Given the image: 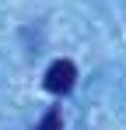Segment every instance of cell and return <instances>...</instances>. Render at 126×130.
Segmentation results:
<instances>
[{"label": "cell", "mask_w": 126, "mask_h": 130, "mask_svg": "<svg viewBox=\"0 0 126 130\" xmlns=\"http://www.w3.org/2000/svg\"><path fill=\"white\" fill-rule=\"evenodd\" d=\"M35 130H63V116H60V109H49Z\"/></svg>", "instance_id": "cell-2"}, {"label": "cell", "mask_w": 126, "mask_h": 130, "mask_svg": "<svg viewBox=\"0 0 126 130\" xmlns=\"http://www.w3.org/2000/svg\"><path fill=\"white\" fill-rule=\"evenodd\" d=\"M74 81H77V67L70 60H56L46 70V91H53V95H67L74 88Z\"/></svg>", "instance_id": "cell-1"}]
</instances>
